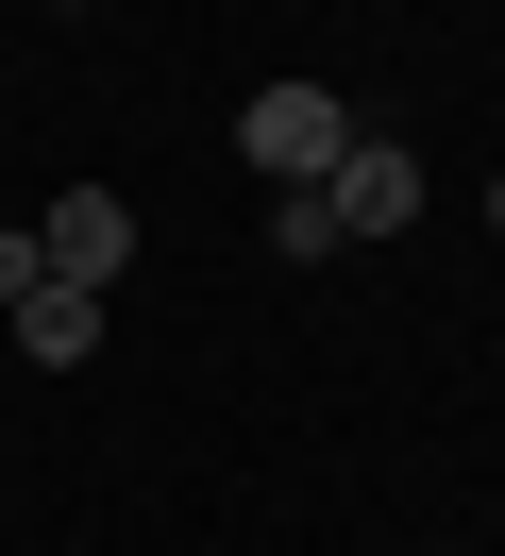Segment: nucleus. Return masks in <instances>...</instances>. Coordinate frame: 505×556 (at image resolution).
<instances>
[{"instance_id": "7ed1b4c3", "label": "nucleus", "mask_w": 505, "mask_h": 556, "mask_svg": "<svg viewBox=\"0 0 505 556\" xmlns=\"http://www.w3.org/2000/svg\"><path fill=\"white\" fill-rule=\"evenodd\" d=\"M34 253H51V287H118L135 270V203L118 186H67V203L34 219Z\"/></svg>"}, {"instance_id": "39448f33", "label": "nucleus", "mask_w": 505, "mask_h": 556, "mask_svg": "<svg viewBox=\"0 0 505 556\" xmlns=\"http://www.w3.org/2000/svg\"><path fill=\"white\" fill-rule=\"evenodd\" d=\"M269 253H287V270H320V253H337V219H320V186H269Z\"/></svg>"}, {"instance_id": "f257e3e1", "label": "nucleus", "mask_w": 505, "mask_h": 556, "mask_svg": "<svg viewBox=\"0 0 505 556\" xmlns=\"http://www.w3.org/2000/svg\"><path fill=\"white\" fill-rule=\"evenodd\" d=\"M236 152H253L269 186H320L337 152H354V102H337V85H253V118H236Z\"/></svg>"}, {"instance_id": "20e7f679", "label": "nucleus", "mask_w": 505, "mask_h": 556, "mask_svg": "<svg viewBox=\"0 0 505 556\" xmlns=\"http://www.w3.org/2000/svg\"><path fill=\"white\" fill-rule=\"evenodd\" d=\"M0 320H17L34 371H85V354H101V287H34V304H0Z\"/></svg>"}, {"instance_id": "0eeeda50", "label": "nucleus", "mask_w": 505, "mask_h": 556, "mask_svg": "<svg viewBox=\"0 0 505 556\" xmlns=\"http://www.w3.org/2000/svg\"><path fill=\"white\" fill-rule=\"evenodd\" d=\"M489 237H505V169H489Z\"/></svg>"}, {"instance_id": "f03ea898", "label": "nucleus", "mask_w": 505, "mask_h": 556, "mask_svg": "<svg viewBox=\"0 0 505 556\" xmlns=\"http://www.w3.org/2000/svg\"><path fill=\"white\" fill-rule=\"evenodd\" d=\"M320 219H337V253H354V237H404V219H421V152L354 118V152L320 169Z\"/></svg>"}, {"instance_id": "423d86ee", "label": "nucleus", "mask_w": 505, "mask_h": 556, "mask_svg": "<svg viewBox=\"0 0 505 556\" xmlns=\"http://www.w3.org/2000/svg\"><path fill=\"white\" fill-rule=\"evenodd\" d=\"M34 287H51V253H34V237H0V304H34Z\"/></svg>"}]
</instances>
